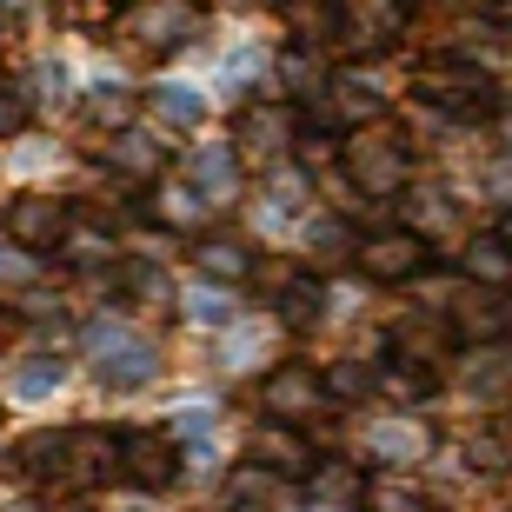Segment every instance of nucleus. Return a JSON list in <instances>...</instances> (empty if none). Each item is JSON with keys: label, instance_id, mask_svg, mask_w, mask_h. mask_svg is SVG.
<instances>
[{"label": "nucleus", "instance_id": "1", "mask_svg": "<svg viewBox=\"0 0 512 512\" xmlns=\"http://www.w3.org/2000/svg\"><path fill=\"white\" fill-rule=\"evenodd\" d=\"M413 94H419V107H433V114H446V120H479V114L499 107L493 80L479 74L473 60H426Z\"/></svg>", "mask_w": 512, "mask_h": 512}, {"label": "nucleus", "instance_id": "2", "mask_svg": "<svg viewBox=\"0 0 512 512\" xmlns=\"http://www.w3.org/2000/svg\"><path fill=\"white\" fill-rule=\"evenodd\" d=\"M87 346H94L100 386H147L153 373H160V346L140 340V333H127V326H94Z\"/></svg>", "mask_w": 512, "mask_h": 512}, {"label": "nucleus", "instance_id": "3", "mask_svg": "<svg viewBox=\"0 0 512 512\" xmlns=\"http://www.w3.org/2000/svg\"><path fill=\"white\" fill-rule=\"evenodd\" d=\"M346 180L360 193H393L406 180V140H393V133H353L346 140Z\"/></svg>", "mask_w": 512, "mask_h": 512}, {"label": "nucleus", "instance_id": "4", "mask_svg": "<svg viewBox=\"0 0 512 512\" xmlns=\"http://www.w3.org/2000/svg\"><path fill=\"white\" fill-rule=\"evenodd\" d=\"M360 266H366V273H373V280L399 286V280H413L419 266H426V240H419L413 227L373 233V240H360Z\"/></svg>", "mask_w": 512, "mask_h": 512}, {"label": "nucleus", "instance_id": "5", "mask_svg": "<svg viewBox=\"0 0 512 512\" xmlns=\"http://www.w3.org/2000/svg\"><path fill=\"white\" fill-rule=\"evenodd\" d=\"M187 187L200 193L207 207H227L233 193H240V153L220 147V140H213V147H193L187 153Z\"/></svg>", "mask_w": 512, "mask_h": 512}, {"label": "nucleus", "instance_id": "6", "mask_svg": "<svg viewBox=\"0 0 512 512\" xmlns=\"http://www.w3.org/2000/svg\"><path fill=\"white\" fill-rule=\"evenodd\" d=\"M320 406H326V386H320V373H306V366H280V373L266 380V413L280 419V426L313 419Z\"/></svg>", "mask_w": 512, "mask_h": 512}, {"label": "nucleus", "instance_id": "7", "mask_svg": "<svg viewBox=\"0 0 512 512\" xmlns=\"http://www.w3.org/2000/svg\"><path fill=\"white\" fill-rule=\"evenodd\" d=\"M120 473L133 479V486H173L180 479V459H173L167 439H153V433H120Z\"/></svg>", "mask_w": 512, "mask_h": 512}, {"label": "nucleus", "instance_id": "8", "mask_svg": "<svg viewBox=\"0 0 512 512\" xmlns=\"http://www.w3.org/2000/svg\"><path fill=\"white\" fill-rule=\"evenodd\" d=\"M453 333H459V340H499V333H512L506 286H479V293L453 300Z\"/></svg>", "mask_w": 512, "mask_h": 512}, {"label": "nucleus", "instance_id": "9", "mask_svg": "<svg viewBox=\"0 0 512 512\" xmlns=\"http://www.w3.org/2000/svg\"><path fill=\"white\" fill-rule=\"evenodd\" d=\"M253 446H260V459H266L273 479H306L313 473V446H306L293 426H280V419H266L260 433H253Z\"/></svg>", "mask_w": 512, "mask_h": 512}, {"label": "nucleus", "instance_id": "10", "mask_svg": "<svg viewBox=\"0 0 512 512\" xmlns=\"http://www.w3.org/2000/svg\"><path fill=\"white\" fill-rule=\"evenodd\" d=\"M147 107H153L160 127H200V120H207V94H200L193 80H160L147 94Z\"/></svg>", "mask_w": 512, "mask_h": 512}, {"label": "nucleus", "instance_id": "11", "mask_svg": "<svg viewBox=\"0 0 512 512\" xmlns=\"http://www.w3.org/2000/svg\"><path fill=\"white\" fill-rule=\"evenodd\" d=\"M286 140H293V114H286V107H253V114L240 120V147H247L253 160H280Z\"/></svg>", "mask_w": 512, "mask_h": 512}, {"label": "nucleus", "instance_id": "12", "mask_svg": "<svg viewBox=\"0 0 512 512\" xmlns=\"http://www.w3.org/2000/svg\"><path fill=\"white\" fill-rule=\"evenodd\" d=\"M193 27H200V14H193L187 0H167V7H147V14H140V40H147V47H160V54L187 47Z\"/></svg>", "mask_w": 512, "mask_h": 512}, {"label": "nucleus", "instance_id": "13", "mask_svg": "<svg viewBox=\"0 0 512 512\" xmlns=\"http://www.w3.org/2000/svg\"><path fill=\"white\" fill-rule=\"evenodd\" d=\"M273 313H280L286 326H320L326 300H320V286L300 280V273H273Z\"/></svg>", "mask_w": 512, "mask_h": 512}, {"label": "nucleus", "instance_id": "14", "mask_svg": "<svg viewBox=\"0 0 512 512\" xmlns=\"http://www.w3.org/2000/svg\"><path fill=\"white\" fill-rule=\"evenodd\" d=\"M14 466L27 479H54V486H67V433H34L14 446Z\"/></svg>", "mask_w": 512, "mask_h": 512}, {"label": "nucleus", "instance_id": "15", "mask_svg": "<svg viewBox=\"0 0 512 512\" xmlns=\"http://www.w3.org/2000/svg\"><path fill=\"white\" fill-rule=\"evenodd\" d=\"M340 34L346 40H386V34H399V0H340Z\"/></svg>", "mask_w": 512, "mask_h": 512}, {"label": "nucleus", "instance_id": "16", "mask_svg": "<svg viewBox=\"0 0 512 512\" xmlns=\"http://www.w3.org/2000/svg\"><path fill=\"white\" fill-rule=\"evenodd\" d=\"M466 273H473L479 286H512V247L499 233H479L473 247H466Z\"/></svg>", "mask_w": 512, "mask_h": 512}, {"label": "nucleus", "instance_id": "17", "mask_svg": "<svg viewBox=\"0 0 512 512\" xmlns=\"http://www.w3.org/2000/svg\"><path fill=\"white\" fill-rule=\"evenodd\" d=\"M7 227H14L20 247H40V240H54V233H60V207H54V200H14Z\"/></svg>", "mask_w": 512, "mask_h": 512}, {"label": "nucleus", "instance_id": "18", "mask_svg": "<svg viewBox=\"0 0 512 512\" xmlns=\"http://www.w3.org/2000/svg\"><path fill=\"white\" fill-rule=\"evenodd\" d=\"M107 167H120V173H153L160 167V140H153V133H114V140H107Z\"/></svg>", "mask_w": 512, "mask_h": 512}, {"label": "nucleus", "instance_id": "19", "mask_svg": "<svg viewBox=\"0 0 512 512\" xmlns=\"http://www.w3.org/2000/svg\"><path fill=\"white\" fill-rule=\"evenodd\" d=\"M273 506V473L266 466H240L227 479V512H266Z\"/></svg>", "mask_w": 512, "mask_h": 512}, {"label": "nucleus", "instance_id": "20", "mask_svg": "<svg viewBox=\"0 0 512 512\" xmlns=\"http://www.w3.org/2000/svg\"><path fill=\"white\" fill-rule=\"evenodd\" d=\"M60 380H67V360H54V353H34V360L14 366V393L20 399H47Z\"/></svg>", "mask_w": 512, "mask_h": 512}, {"label": "nucleus", "instance_id": "21", "mask_svg": "<svg viewBox=\"0 0 512 512\" xmlns=\"http://www.w3.org/2000/svg\"><path fill=\"white\" fill-rule=\"evenodd\" d=\"M320 386H326V399H366L373 386H380V373H373L366 360H333Z\"/></svg>", "mask_w": 512, "mask_h": 512}, {"label": "nucleus", "instance_id": "22", "mask_svg": "<svg viewBox=\"0 0 512 512\" xmlns=\"http://www.w3.org/2000/svg\"><path fill=\"white\" fill-rule=\"evenodd\" d=\"M200 266H207V280H247L253 273V260H247V247H240V240H207V247H200Z\"/></svg>", "mask_w": 512, "mask_h": 512}, {"label": "nucleus", "instance_id": "23", "mask_svg": "<svg viewBox=\"0 0 512 512\" xmlns=\"http://www.w3.org/2000/svg\"><path fill=\"white\" fill-rule=\"evenodd\" d=\"M187 320H200V326H227V320H233V293H227L220 280L193 286V293H187Z\"/></svg>", "mask_w": 512, "mask_h": 512}, {"label": "nucleus", "instance_id": "24", "mask_svg": "<svg viewBox=\"0 0 512 512\" xmlns=\"http://www.w3.org/2000/svg\"><path fill=\"white\" fill-rule=\"evenodd\" d=\"M366 446H373L380 459H413V453H426V433H413V426H393V419H386V426H373V433H366Z\"/></svg>", "mask_w": 512, "mask_h": 512}, {"label": "nucleus", "instance_id": "25", "mask_svg": "<svg viewBox=\"0 0 512 512\" xmlns=\"http://www.w3.org/2000/svg\"><path fill=\"white\" fill-rule=\"evenodd\" d=\"M306 240H313V260H320V266H340L346 253L360 247V240H353V227H346V220H320V227L306 233Z\"/></svg>", "mask_w": 512, "mask_h": 512}, {"label": "nucleus", "instance_id": "26", "mask_svg": "<svg viewBox=\"0 0 512 512\" xmlns=\"http://www.w3.org/2000/svg\"><path fill=\"white\" fill-rule=\"evenodd\" d=\"M313 499L320 506H346V499H366V486L353 466H326V473H313Z\"/></svg>", "mask_w": 512, "mask_h": 512}, {"label": "nucleus", "instance_id": "27", "mask_svg": "<svg viewBox=\"0 0 512 512\" xmlns=\"http://www.w3.org/2000/svg\"><path fill=\"white\" fill-rule=\"evenodd\" d=\"M280 80H286V94H293V100H313V94H326V67H320L313 54H293V60L280 67Z\"/></svg>", "mask_w": 512, "mask_h": 512}, {"label": "nucleus", "instance_id": "28", "mask_svg": "<svg viewBox=\"0 0 512 512\" xmlns=\"http://www.w3.org/2000/svg\"><path fill=\"white\" fill-rule=\"evenodd\" d=\"M366 512H426V499L413 486H399V479H373L366 486Z\"/></svg>", "mask_w": 512, "mask_h": 512}, {"label": "nucleus", "instance_id": "29", "mask_svg": "<svg viewBox=\"0 0 512 512\" xmlns=\"http://www.w3.org/2000/svg\"><path fill=\"white\" fill-rule=\"evenodd\" d=\"M433 346H446V320H406L399 326V353H406V360H433Z\"/></svg>", "mask_w": 512, "mask_h": 512}, {"label": "nucleus", "instance_id": "30", "mask_svg": "<svg viewBox=\"0 0 512 512\" xmlns=\"http://www.w3.org/2000/svg\"><path fill=\"white\" fill-rule=\"evenodd\" d=\"M300 180H293V173H286L280 187H273V200H260V227H286V220H293V213H300Z\"/></svg>", "mask_w": 512, "mask_h": 512}, {"label": "nucleus", "instance_id": "31", "mask_svg": "<svg viewBox=\"0 0 512 512\" xmlns=\"http://www.w3.org/2000/svg\"><path fill=\"white\" fill-rule=\"evenodd\" d=\"M127 286H133V293H140V300H147V306H167V300H173V280H167V273H160V266H153V260L127 266Z\"/></svg>", "mask_w": 512, "mask_h": 512}, {"label": "nucleus", "instance_id": "32", "mask_svg": "<svg viewBox=\"0 0 512 512\" xmlns=\"http://www.w3.org/2000/svg\"><path fill=\"white\" fill-rule=\"evenodd\" d=\"M107 253H114V240H107V233H94V227H67V260H74V266H100Z\"/></svg>", "mask_w": 512, "mask_h": 512}, {"label": "nucleus", "instance_id": "33", "mask_svg": "<svg viewBox=\"0 0 512 512\" xmlns=\"http://www.w3.org/2000/svg\"><path fill=\"white\" fill-rule=\"evenodd\" d=\"M160 213H167V220H180V227H193V220L207 213V200H200L193 187H160Z\"/></svg>", "mask_w": 512, "mask_h": 512}, {"label": "nucleus", "instance_id": "34", "mask_svg": "<svg viewBox=\"0 0 512 512\" xmlns=\"http://www.w3.org/2000/svg\"><path fill=\"white\" fill-rule=\"evenodd\" d=\"M340 107L346 114H380V87H366L360 74H346L340 80Z\"/></svg>", "mask_w": 512, "mask_h": 512}, {"label": "nucleus", "instance_id": "35", "mask_svg": "<svg viewBox=\"0 0 512 512\" xmlns=\"http://www.w3.org/2000/svg\"><path fill=\"white\" fill-rule=\"evenodd\" d=\"M27 94H34V100H67V67H60V60H40Z\"/></svg>", "mask_w": 512, "mask_h": 512}, {"label": "nucleus", "instance_id": "36", "mask_svg": "<svg viewBox=\"0 0 512 512\" xmlns=\"http://www.w3.org/2000/svg\"><path fill=\"white\" fill-rule=\"evenodd\" d=\"M20 120H27V100H20L14 87H0V140H14Z\"/></svg>", "mask_w": 512, "mask_h": 512}, {"label": "nucleus", "instance_id": "37", "mask_svg": "<svg viewBox=\"0 0 512 512\" xmlns=\"http://www.w3.org/2000/svg\"><path fill=\"white\" fill-rule=\"evenodd\" d=\"M413 220H419V227H446V220H453V207H446V200H426V187H419Z\"/></svg>", "mask_w": 512, "mask_h": 512}, {"label": "nucleus", "instance_id": "38", "mask_svg": "<svg viewBox=\"0 0 512 512\" xmlns=\"http://www.w3.org/2000/svg\"><path fill=\"white\" fill-rule=\"evenodd\" d=\"M0 280H34V260L20 247H0Z\"/></svg>", "mask_w": 512, "mask_h": 512}, {"label": "nucleus", "instance_id": "39", "mask_svg": "<svg viewBox=\"0 0 512 512\" xmlns=\"http://www.w3.org/2000/svg\"><path fill=\"white\" fill-rule=\"evenodd\" d=\"M207 426H213V413H207V406H187V413L173 419V433H180V439H200Z\"/></svg>", "mask_w": 512, "mask_h": 512}, {"label": "nucleus", "instance_id": "40", "mask_svg": "<svg viewBox=\"0 0 512 512\" xmlns=\"http://www.w3.org/2000/svg\"><path fill=\"white\" fill-rule=\"evenodd\" d=\"M94 114L100 120H127V94H107V87H100V94H94Z\"/></svg>", "mask_w": 512, "mask_h": 512}, {"label": "nucleus", "instance_id": "41", "mask_svg": "<svg viewBox=\"0 0 512 512\" xmlns=\"http://www.w3.org/2000/svg\"><path fill=\"white\" fill-rule=\"evenodd\" d=\"M499 240H506V247H512V213H506V220H499Z\"/></svg>", "mask_w": 512, "mask_h": 512}]
</instances>
